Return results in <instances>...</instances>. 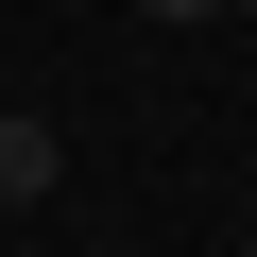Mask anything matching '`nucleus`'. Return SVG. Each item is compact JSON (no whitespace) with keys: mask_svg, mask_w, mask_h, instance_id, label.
I'll list each match as a JSON object with an SVG mask.
<instances>
[{"mask_svg":"<svg viewBox=\"0 0 257 257\" xmlns=\"http://www.w3.org/2000/svg\"><path fill=\"white\" fill-rule=\"evenodd\" d=\"M138 18H155V35H189V18H223V0H138Z\"/></svg>","mask_w":257,"mask_h":257,"instance_id":"2","label":"nucleus"},{"mask_svg":"<svg viewBox=\"0 0 257 257\" xmlns=\"http://www.w3.org/2000/svg\"><path fill=\"white\" fill-rule=\"evenodd\" d=\"M223 18H257V0H223Z\"/></svg>","mask_w":257,"mask_h":257,"instance_id":"3","label":"nucleus"},{"mask_svg":"<svg viewBox=\"0 0 257 257\" xmlns=\"http://www.w3.org/2000/svg\"><path fill=\"white\" fill-rule=\"evenodd\" d=\"M69 189V138H52V120H0V223H35Z\"/></svg>","mask_w":257,"mask_h":257,"instance_id":"1","label":"nucleus"}]
</instances>
